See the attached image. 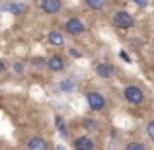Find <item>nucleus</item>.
<instances>
[{
	"mask_svg": "<svg viewBox=\"0 0 154 150\" xmlns=\"http://www.w3.org/2000/svg\"><path fill=\"white\" fill-rule=\"evenodd\" d=\"M123 98H125L127 103L139 107V105H143L144 101H146V92H144L139 84H127V86L123 88Z\"/></svg>",
	"mask_w": 154,
	"mask_h": 150,
	"instance_id": "obj_1",
	"label": "nucleus"
},
{
	"mask_svg": "<svg viewBox=\"0 0 154 150\" xmlns=\"http://www.w3.org/2000/svg\"><path fill=\"white\" fill-rule=\"evenodd\" d=\"M111 23H113V27H117L121 31H129L135 27V16L127 10H117L111 16Z\"/></svg>",
	"mask_w": 154,
	"mask_h": 150,
	"instance_id": "obj_2",
	"label": "nucleus"
},
{
	"mask_svg": "<svg viewBox=\"0 0 154 150\" xmlns=\"http://www.w3.org/2000/svg\"><path fill=\"white\" fill-rule=\"evenodd\" d=\"M86 22H84L82 18H78V16H70V18L66 20V23H64V33L70 35V37H80V35L86 33Z\"/></svg>",
	"mask_w": 154,
	"mask_h": 150,
	"instance_id": "obj_3",
	"label": "nucleus"
},
{
	"mask_svg": "<svg viewBox=\"0 0 154 150\" xmlns=\"http://www.w3.org/2000/svg\"><path fill=\"white\" fill-rule=\"evenodd\" d=\"M86 103H88V107H90V111L100 113V111H103V109L107 107V98H105L102 92L92 90V92L86 94Z\"/></svg>",
	"mask_w": 154,
	"mask_h": 150,
	"instance_id": "obj_4",
	"label": "nucleus"
},
{
	"mask_svg": "<svg viewBox=\"0 0 154 150\" xmlns=\"http://www.w3.org/2000/svg\"><path fill=\"white\" fill-rule=\"evenodd\" d=\"M39 8H41L43 14L55 16L63 10V0H39Z\"/></svg>",
	"mask_w": 154,
	"mask_h": 150,
	"instance_id": "obj_5",
	"label": "nucleus"
},
{
	"mask_svg": "<svg viewBox=\"0 0 154 150\" xmlns=\"http://www.w3.org/2000/svg\"><path fill=\"white\" fill-rule=\"evenodd\" d=\"M94 68H96V74H98L100 78H103V80H109V78H113V76H115V72H117L115 64L107 63V60H103V63H98Z\"/></svg>",
	"mask_w": 154,
	"mask_h": 150,
	"instance_id": "obj_6",
	"label": "nucleus"
},
{
	"mask_svg": "<svg viewBox=\"0 0 154 150\" xmlns=\"http://www.w3.org/2000/svg\"><path fill=\"white\" fill-rule=\"evenodd\" d=\"M47 68H49L51 72H63L64 68H66V60L60 55H51L49 59H47Z\"/></svg>",
	"mask_w": 154,
	"mask_h": 150,
	"instance_id": "obj_7",
	"label": "nucleus"
},
{
	"mask_svg": "<svg viewBox=\"0 0 154 150\" xmlns=\"http://www.w3.org/2000/svg\"><path fill=\"white\" fill-rule=\"evenodd\" d=\"M74 148L76 150H96V142L92 136L82 135V136H76L74 139Z\"/></svg>",
	"mask_w": 154,
	"mask_h": 150,
	"instance_id": "obj_8",
	"label": "nucleus"
},
{
	"mask_svg": "<svg viewBox=\"0 0 154 150\" xmlns=\"http://www.w3.org/2000/svg\"><path fill=\"white\" fill-rule=\"evenodd\" d=\"M27 150H49V142H47L43 136L35 135L27 140Z\"/></svg>",
	"mask_w": 154,
	"mask_h": 150,
	"instance_id": "obj_9",
	"label": "nucleus"
},
{
	"mask_svg": "<svg viewBox=\"0 0 154 150\" xmlns=\"http://www.w3.org/2000/svg\"><path fill=\"white\" fill-rule=\"evenodd\" d=\"M47 39H49L51 45L63 47V45H64V39H66V35H64V31H60V29H51L49 33H47Z\"/></svg>",
	"mask_w": 154,
	"mask_h": 150,
	"instance_id": "obj_10",
	"label": "nucleus"
},
{
	"mask_svg": "<svg viewBox=\"0 0 154 150\" xmlns=\"http://www.w3.org/2000/svg\"><path fill=\"white\" fill-rule=\"evenodd\" d=\"M84 4L92 12H103L109 6V0H84Z\"/></svg>",
	"mask_w": 154,
	"mask_h": 150,
	"instance_id": "obj_11",
	"label": "nucleus"
},
{
	"mask_svg": "<svg viewBox=\"0 0 154 150\" xmlns=\"http://www.w3.org/2000/svg\"><path fill=\"white\" fill-rule=\"evenodd\" d=\"M82 125H84V129H86V131H90V133L100 131V121L92 119V117H86V119L82 121Z\"/></svg>",
	"mask_w": 154,
	"mask_h": 150,
	"instance_id": "obj_12",
	"label": "nucleus"
},
{
	"mask_svg": "<svg viewBox=\"0 0 154 150\" xmlns=\"http://www.w3.org/2000/svg\"><path fill=\"white\" fill-rule=\"evenodd\" d=\"M55 123H57V129H59L60 136H64V139H66V136H68V129H66V123L63 121V117L57 115V117H55Z\"/></svg>",
	"mask_w": 154,
	"mask_h": 150,
	"instance_id": "obj_13",
	"label": "nucleus"
},
{
	"mask_svg": "<svg viewBox=\"0 0 154 150\" xmlns=\"http://www.w3.org/2000/svg\"><path fill=\"white\" fill-rule=\"evenodd\" d=\"M4 8H6L8 12H12V14H16V16H18V14H23V4L8 2V4H6V6H4Z\"/></svg>",
	"mask_w": 154,
	"mask_h": 150,
	"instance_id": "obj_14",
	"label": "nucleus"
},
{
	"mask_svg": "<svg viewBox=\"0 0 154 150\" xmlns=\"http://www.w3.org/2000/svg\"><path fill=\"white\" fill-rule=\"evenodd\" d=\"M59 88H60L63 92H72V90H74V80H72V78H64V80H60Z\"/></svg>",
	"mask_w": 154,
	"mask_h": 150,
	"instance_id": "obj_15",
	"label": "nucleus"
},
{
	"mask_svg": "<svg viewBox=\"0 0 154 150\" xmlns=\"http://www.w3.org/2000/svg\"><path fill=\"white\" fill-rule=\"evenodd\" d=\"M123 150H148V148L144 146L140 140H131V142L125 144V148H123Z\"/></svg>",
	"mask_w": 154,
	"mask_h": 150,
	"instance_id": "obj_16",
	"label": "nucleus"
},
{
	"mask_svg": "<svg viewBox=\"0 0 154 150\" xmlns=\"http://www.w3.org/2000/svg\"><path fill=\"white\" fill-rule=\"evenodd\" d=\"M12 70H14L16 74H23V72H26V63H23V60H16V63L12 64Z\"/></svg>",
	"mask_w": 154,
	"mask_h": 150,
	"instance_id": "obj_17",
	"label": "nucleus"
},
{
	"mask_svg": "<svg viewBox=\"0 0 154 150\" xmlns=\"http://www.w3.org/2000/svg\"><path fill=\"white\" fill-rule=\"evenodd\" d=\"M31 64H33L35 68H47V59H41V57H35V59H31Z\"/></svg>",
	"mask_w": 154,
	"mask_h": 150,
	"instance_id": "obj_18",
	"label": "nucleus"
},
{
	"mask_svg": "<svg viewBox=\"0 0 154 150\" xmlns=\"http://www.w3.org/2000/svg\"><path fill=\"white\" fill-rule=\"evenodd\" d=\"M146 135H148V139L154 142V119H150L146 123Z\"/></svg>",
	"mask_w": 154,
	"mask_h": 150,
	"instance_id": "obj_19",
	"label": "nucleus"
},
{
	"mask_svg": "<svg viewBox=\"0 0 154 150\" xmlns=\"http://www.w3.org/2000/svg\"><path fill=\"white\" fill-rule=\"evenodd\" d=\"M68 53H70V57H74V59H82V53L76 49V47H70V49H68Z\"/></svg>",
	"mask_w": 154,
	"mask_h": 150,
	"instance_id": "obj_20",
	"label": "nucleus"
},
{
	"mask_svg": "<svg viewBox=\"0 0 154 150\" xmlns=\"http://www.w3.org/2000/svg\"><path fill=\"white\" fill-rule=\"evenodd\" d=\"M6 70H8V64H6V60H2V59H0V74H4Z\"/></svg>",
	"mask_w": 154,
	"mask_h": 150,
	"instance_id": "obj_21",
	"label": "nucleus"
},
{
	"mask_svg": "<svg viewBox=\"0 0 154 150\" xmlns=\"http://www.w3.org/2000/svg\"><path fill=\"white\" fill-rule=\"evenodd\" d=\"M133 2H135V4H137V6H140V8H144V6H146V4H148V0H133Z\"/></svg>",
	"mask_w": 154,
	"mask_h": 150,
	"instance_id": "obj_22",
	"label": "nucleus"
},
{
	"mask_svg": "<svg viewBox=\"0 0 154 150\" xmlns=\"http://www.w3.org/2000/svg\"><path fill=\"white\" fill-rule=\"evenodd\" d=\"M121 59H123V60H127V63L131 60V59H129V55H127V53H121Z\"/></svg>",
	"mask_w": 154,
	"mask_h": 150,
	"instance_id": "obj_23",
	"label": "nucleus"
},
{
	"mask_svg": "<svg viewBox=\"0 0 154 150\" xmlns=\"http://www.w3.org/2000/svg\"><path fill=\"white\" fill-rule=\"evenodd\" d=\"M57 150H64V148H63V146H57Z\"/></svg>",
	"mask_w": 154,
	"mask_h": 150,
	"instance_id": "obj_24",
	"label": "nucleus"
}]
</instances>
